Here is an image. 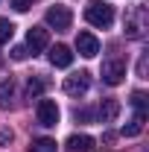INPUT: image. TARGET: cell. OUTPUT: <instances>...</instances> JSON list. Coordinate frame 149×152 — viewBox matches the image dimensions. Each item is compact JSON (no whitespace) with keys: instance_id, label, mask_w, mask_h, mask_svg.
I'll list each match as a JSON object with an SVG mask.
<instances>
[{"instance_id":"6da1fadb","label":"cell","mask_w":149,"mask_h":152,"mask_svg":"<svg viewBox=\"0 0 149 152\" xmlns=\"http://www.w3.org/2000/svg\"><path fill=\"white\" fill-rule=\"evenodd\" d=\"M85 20L91 26H96V29H108L114 23V6L102 3V0H91L85 6Z\"/></svg>"},{"instance_id":"7a4b0ae2","label":"cell","mask_w":149,"mask_h":152,"mask_svg":"<svg viewBox=\"0 0 149 152\" xmlns=\"http://www.w3.org/2000/svg\"><path fill=\"white\" fill-rule=\"evenodd\" d=\"M44 20H47L53 29L64 32V29H70V23H73V12H70L67 6H50L47 15H44Z\"/></svg>"},{"instance_id":"3957f363","label":"cell","mask_w":149,"mask_h":152,"mask_svg":"<svg viewBox=\"0 0 149 152\" xmlns=\"http://www.w3.org/2000/svg\"><path fill=\"white\" fill-rule=\"evenodd\" d=\"M126 79V61L123 58H108L102 61V82L105 85H120Z\"/></svg>"},{"instance_id":"277c9868","label":"cell","mask_w":149,"mask_h":152,"mask_svg":"<svg viewBox=\"0 0 149 152\" xmlns=\"http://www.w3.org/2000/svg\"><path fill=\"white\" fill-rule=\"evenodd\" d=\"M88 88H91V73L88 70H79V73L64 79V94H70V96H85Z\"/></svg>"},{"instance_id":"5b68a950","label":"cell","mask_w":149,"mask_h":152,"mask_svg":"<svg viewBox=\"0 0 149 152\" xmlns=\"http://www.w3.org/2000/svg\"><path fill=\"white\" fill-rule=\"evenodd\" d=\"M35 114H38V123L41 126H56L58 123V105L53 99H38Z\"/></svg>"},{"instance_id":"8992f818","label":"cell","mask_w":149,"mask_h":152,"mask_svg":"<svg viewBox=\"0 0 149 152\" xmlns=\"http://www.w3.org/2000/svg\"><path fill=\"white\" fill-rule=\"evenodd\" d=\"M76 50H79V56L93 58L96 53H99V41H96V35H91V32H79V35H76Z\"/></svg>"},{"instance_id":"52a82bcc","label":"cell","mask_w":149,"mask_h":152,"mask_svg":"<svg viewBox=\"0 0 149 152\" xmlns=\"http://www.w3.org/2000/svg\"><path fill=\"white\" fill-rule=\"evenodd\" d=\"M47 44H50V35H47V29H41V26H32V29L26 32V50H32V53H41V50H47Z\"/></svg>"},{"instance_id":"ba28073f","label":"cell","mask_w":149,"mask_h":152,"mask_svg":"<svg viewBox=\"0 0 149 152\" xmlns=\"http://www.w3.org/2000/svg\"><path fill=\"white\" fill-rule=\"evenodd\" d=\"M50 64H53V67H70V64H73V53H70V47H64V44L50 47Z\"/></svg>"},{"instance_id":"9c48e42d","label":"cell","mask_w":149,"mask_h":152,"mask_svg":"<svg viewBox=\"0 0 149 152\" xmlns=\"http://www.w3.org/2000/svg\"><path fill=\"white\" fill-rule=\"evenodd\" d=\"M117 114H120V102L117 99H102L99 108H96L99 123H111V120H117Z\"/></svg>"},{"instance_id":"30bf717a","label":"cell","mask_w":149,"mask_h":152,"mask_svg":"<svg viewBox=\"0 0 149 152\" xmlns=\"http://www.w3.org/2000/svg\"><path fill=\"white\" fill-rule=\"evenodd\" d=\"M91 146H93L91 134H70L67 137V149L70 152H91Z\"/></svg>"},{"instance_id":"8fae6325","label":"cell","mask_w":149,"mask_h":152,"mask_svg":"<svg viewBox=\"0 0 149 152\" xmlns=\"http://www.w3.org/2000/svg\"><path fill=\"white\" fill-rule=\"evenodd\" d=\"M140 18H143V9H137V15L126 20V32H129L131 38H140V32H143V23H140Z\"/></svg>"},{"instance_id":"7c38bea8","label":"cell","mask_w":149,"mask_h":152,"mask_svg":"<svg viewBox=\"0 0 149 152\" xmlns=\"http://www.w3.org/2000/svg\"><path fill=\"white\" fill-rule=\"evenodd\" d=\"M12 96H15V85H12V79L0 82V108H9Z\"/></svg>"},{"instance_id":"4fadbf2b","label":"cell","mask_w":149,"mask_h":152,"mask_svg":"<svg viewBox=\"0 0 149 152\" xmlns=\"http://www.w3.org/2000/svg\"><path fill=\"white\" fill-rule=\"evenodd\" d=\"M29 152H56V140H50V137H35V140L29 143Z\"/></svg>"},{"instance_id":"5bb4252c","label":"cell","mask_w":149,"mask_h":152,"mask_svg":"<svg viewBox=\"0 0 149 152\" xmlns=\"http://www.w3.org/2000/svg\"><path fill=\"white\" fill-rule=\"evenodd\" d=\"M44 94V79H38V76H32L29 82H26V96L29 99H35V96Z\"/></svg>"},{"instance_id":"9a60e30c","label":"cell","mask_w":149,"mask_h":152,"mask_svg":"<svg viewBox=\"0 0 149 152\" xmlns=\"http://www.w3.org/2000/svg\"><path fill=\"white\" fill-rule=\"evenodd\" d=\"M12 35H15V23L6 20V18H0V44H9Z\"/></svg>"},{"instance_id":"2e32d148","label":"cell","mask_w":149,"mask_h":152,"mask_svg":"<svg viewBox=\"0 0 149 152\" xmlns=\"http://www.w3.org/2000/svg\"><path fill=\"white\" fill-rule=\"evenodd\" d=\"M143 120H146V117L134 114V120H131L129 126H123V134H126V137H134V134H140V129H143Z\"/></svg>"},{"instance_id":"e0dca14e","label":"cell","mask_w":149,"mask_h":152,"mask_svg":"<svg viewBox=\"0 0 149 152\" xmlns=\"http://www.w3.org/2000/svg\"><path fill=\"white\" fill-rule=\"evenodd\" d=\"M131 105H134V111L140 114V117H146V94L143 91H134L131 94Z\"/></svg>"},{"instance_id":"ac0fdd59","label":"cell","mask_w":149,"mask_h":152,"mask_svg":"<svg viewBox=\"0 0 149 152\" xmlns=\"http://www.w3.org/2000/svg\"><path fill=\"white\" fill-rule=\"evenodd\" d=\"M73 117H76V120H82V123H88V120H93V117H96V111H91V108H76Z\"/></svg>"},{"instance_id":"d6986e66","label":"cell","mask_w":149,"mask_h":152,"mask_svg":"<svg viewBox=\"0 0 149 152\" xmlns=\"http://www.w3.org/2000/svg\"><path fill=\"white\" fill-rule=\"evenodd\" d=\"M26 56H29V50H26V47H15V50H12V58H15V61H23Z\"/></svg>"},{"instance_id":"ffe728a7","label":"cell","mask_w":149,"mask_h":152,"mask_svg":"<svg viewBox=\"0 0 149 152\" xmlns=\"http://www.w3.org/2000/svg\"><path fill=\"white\" fill-rule=\"evenodd\" d=\"M12 6H15L18 12H26V9L32 6V0H12Z\"/></svg>"},{"instance_id":"44dd1931","label":"cell","mask_w":149,"mask_h":152,"mask_svg":"<svg viewBox=\"0 0 149 152\" xmlns=\"http://www.w3.org/2000/svg\"><path fill=\"white\" fill-rule=\"evenodd\" d=\"M3 143H12V132H9V129L0 132V146H3Z\"/></svg>"}]
</instances>
